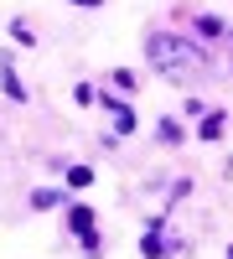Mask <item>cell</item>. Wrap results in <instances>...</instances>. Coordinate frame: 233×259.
<instances>
[{"instance_id":"obj_1","label":"cell","mask_w":233,"mask_h":259,"mask_svg":"<svg viewBox=\"0 0 233 259\" xmlns=\"http://www.w3.org/2000/svg\"><path fill=\"white\" fill-rule=\"evenodd\" d=\"M145 47H151V62L166 73V78H176V83H187L192 73H202V52L192 47V41H181V36H166V31H156L151 41H145Z\"/></svg>"},{"instance_id":"obj_2","label":"cell","mask_w":233,"mask_h":259,"mask_svg":"<svg viewBox=\"0 0 233 259\" xmlns=\"http://www.w3.org/2000/svg\"><path fill=\"white\" fill-rule=\"evenodd\" d=\"M68 228L83 233V244H88V249H99V233H94V212H88V207H73V212H68Z\"/></svg>"},{"instance_id":"obj_3","label":"cell","mask_w":233,"mask_h":259,"mask_svg":"<svg viewBox=\"0 0 233 259\" xmlns=\"http://www.w3.org/2000/svg\"><path fill=\"white\" fill-rule=\"evenodd\" d=\"M218 135H223V114H207L202 119V140H218Z\"/></svg>"},{"instance_id":"obj_4","label":"cell","mask_w":233,"mask_h":259,"mask_svg":"<svg viewBox=\"0 0 233 259\" xmlns=\"http://www.w3.org/2000/svg\"><path fill=\"white\" fill-rule=\"evenodd\" d=\"M88 182H94L88 166H73V171H68V187H88Z\"/></svg>"},{"instance_id":"obj_5","label":"cell","mask_w":233,"mask_h":259,"mask_svg":"<svg viewBox=\"0 0 233 259\" xmlns=\"http://www.w3.org/2000/svg\"><path fill=\"white\" fill-rule=\"evenodd\" d=\"M31 202H36V207H57V192H52V187H41V192H36Z\"/></svg>"},{"instance_id":"obj_6","label":"cell","mask_w":233,"mask_h":259,"mask_svg":"<svg viewBox=\"0 0 233 259\" xmlns=\"http://www.w3.org/2000/svg\"><path fill=\"white\" fill-rule=\"evenodd\" d=\"M6 94H11V99H26V89L16 83V73H11V68H6Z\"/></svg>"},{"instance_id":"obj_7","label":"cell","mask_w":233,"mask_h":259,"mask_svg":"<svg viewBox=\"0 0 233 259\" xmlns=\"http://www.w3.org/2000/svg\"><path fill=\"white\" fill-rule=\"evenodd\" d=\"M73 6H104V0H73Z\"/></svg>"},{"instance_id":"obj_8","label":"cell","mask_w":233,"mask_h":259,"mask_svg":"<svg viewBox=\"0 0 233 259\" xmlns=\"http://www.w3.org/2000/svg\"><path fill=\"white\" fill-rule=\"evenodd\" d=\"M228 259H233V249H228Z\"/></svg>"}]
</instances>
